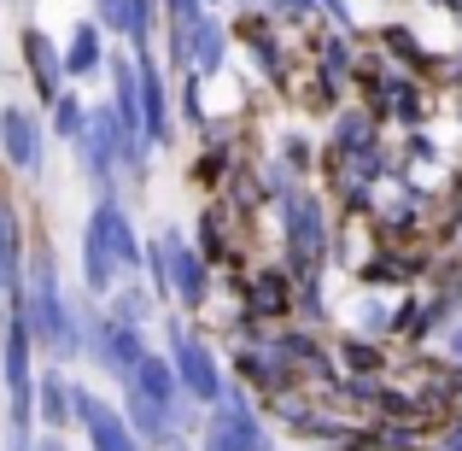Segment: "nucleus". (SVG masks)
<instances>
[{
  "label": "nucleus",
  "mask_w": 462,
  "mask_h": 451,
  "mask_svg": "<svg viewBox=\"0 0 462 451\" xmlns=\"http://www.w3.org/2000/svg\"><path fill=\"white\" fill-rule=\"evenodd\" d=\"M141 247H135V229H129L124 205L117 200H100L88 217V235H82V270H88V287L106 294L112 287V270L117 264H135Z\"/></svg>",
  "instance_id": "f257e3e1"
},
{
  "label": "nucleus",
  "mask_w": 462,
  "mask_h": 451,
  "mask_svg": "<svg viewBox=\"0 0 462 451\" xmlns=\"http://www.w3.org/2000/svg\"><path fill=\"white\" fill-rule=\"evenodd\" d=\"M94 352H100V358L112 363L117 375H129V370L141 363V334H135V323H112V328H100Z\"/></svg>",
  "instance_id": "9d476101"
},
{
  "label": "nucleus",
  "mask_w": 462,
  "mask_h": 451,
  "mask_svg": "<svg viewBox=\"0 0 462 451\" xmlns=\"http://www.w3.org/2000/svg\"><path fill=\"white\" fill-rule=\"evenodd\" d=\"M100 65V30L94 23H77L70 30V47H65V70H94Z\"/></svg>",
  "instance_id": "dca6fc26"
},
{
  "label": "nucleus",
  "mask_w": 462,
  "mask_h": 451,
  "mask_svg": "<svg viewBox=\"0 0 462 451\" xmlns=\"http://www.w3.org/2000/svg\"><path fill=\"white\" fill-rule=\"evenodd\" d=\"M135 77H141V124H147L152 141H164V82H158L152 65H141Z\"/></svg>",
  "instance_id": "4468645a"
},
{
  "label": "nucleus",
  "mask_w": 462,
  "mask_h": 451,
  "mask_svg": "<svg viewBox=\"0 0 462 451\" xmlns=\"http://www.w3.org/2000/svg\"><path fill=\"white\" fill-rule=\"evenodd\" d=\"M176 370H170V363L164 358H147V352H141V363H135V393H147L152 399V405H176Z\"/></svg>",
  "instance_id": "f8f14e48"
},
{
  "label": "nucleus",
  "mask_w": 462,
  "mask_h": 451,
  "mask_svg": "<svg viewBox=\"0 0 462 451\" xmlns=\"http://www.w3.org/2000/svg\"><path fill=\"white\" fill-rule=\"evenodd\" d=\"M35 393H42V410H47V422H65V381H59V375H47L42 387H35Z\"/></svg>",
  "instance_id": "f3484780"
},
{
  "label": "nucleus",
  "mask_w": 462,
  "mask_h": 451,
  "mask_svg": "<svg viewBox=\"0 0 462 451\" xmlns=\"http://www.w3.org/2000/svg\"><path fill=\"white\" fill-rule=\"evenodd\" d=\"M70 405H77V417H82V428H88V440L94 451H141L135 440H129V428H124V417H117L112 405H100L94 393H70Z\"/></svg>",
  "instance_id": "39448f33"
},
{
  "label": "nucleus",
  "mask_w": 462,
  "mask_h": 451,
  "mask_svg": "<svg viewBox=\"0 0 462 451\" xmlns=\"http://www.w3.org/2000/svg\"><path fill=\"white\" fill-rule=\"evenodd\" d=\"M181 35H188V53H193V65H199V70L223 65V30H217L211 18H199L193 30H181Z\"/></svg>",
  "instance_id": "2eb2a0df"
},
{
  "label": "nucleus",
  "mask_w": 462,
  "mask_h": 451,
  "mask_svg": "<svg viewBox=\"0 0 462 451\" xmlns=\"http://www.w3.org/2000/svg\"><path fill=\"white\" fill-rule=\"evenodd\" d=\"M30 294L35 299H30V311H23L30 328L59 352V358H70L82 340H77V328H70V311H65V294H59V282H53V258H47V252L35 258V287H30Z\"/></svg>",
  "instance_id": "f03ea898"
},
{
  "label": "nucleus",
  "mask_w": 462,
  "mask_h": 451,
  "mask_svg": "<svg viewBox=\"0 0 462 451\" xmlns=\"http://www.w3.org/2000/svg\"><path fill=\"white\" fill-rule=\"evenodd\" d=\"M282 6H287V18H305V12H310V0H282Z\"/></svg>",
  "instance_id": "aec40b11"
},
{
  "label": "nucleus",
  "mask_w": 462,
  "mask_h": 451,
  "mask_svg": "<svg viewBox=\"0 0 462 451\" xmlns=\"http://www.w3.org/2000/svg\"><path fill=\"white\" fill-rule=\"evenodd\" d=\"M164 276L181 287V299H188V305H199V299H205V264L193 258V252L181 247L176 235H164Z\"/></svg>",
  "instance_id": "1a4fd4ad"
},
{
  "label": "nucleus",
  "mask_w": 462,
  "mask_h": 451,
  "mask_svg": "<svg viewBox=\"0 0 462 451\" xmlns=\"http://www.w3.org/2000/svg\"><path fill=\"white\" fill-rule=\"evenodd\" d=\"M53 106H59V136H65V141H77L82 129H88V117H82V106H77V100H53Z\"/></svg>",
  "instance_id": "a211bd4d"
},
{
  "label": "nucleus",
  "mask_w": 462,
  "mask_h": 451,
  "mask_svg": "<svg viewBox=\"0 0 462 451\" xmlns=\"http://www.w3.org/2000/svg\"><path fill=\"white\" fill-rule=\"evenodd\" d=\"M23 53H30V77L42 82V94L59 100V70H65V59L53 53V42H47L42 30H30V35H23Z\"/></svg>",
  "instance_id": "9b49d317"
},
{
  "label": "nucleus",
  "mask_w": 462,
  "mask_h": 451,
  "mask_svg": "<svg viewBox=\"0 0 462 451\" xmlns=\"http://www.w3.org/2000/svg\"><path fill=\"white\" fill-rule=\"evenodd\" d=\"M170 12H176V23L181 30H193V23H199V0H164Z\"/></svg>",
  "instance_id": "6ab92c4d"
},
{
  "label": "nucleus",
  "mask_w": 462,
  "mask_h": 451,
  "mask_svg": "<svg viewBox=\"0 0 462 451\" xmlns=\"http://www.w3.org/2000/svg\"><path fill=\"white\" fill-rule=\"evenodd\" d=\"M176 381L188 387L193 399H223V375H217V363H211V352L199 346V340H188V334H176Z\"/></svg>",
  "instance_id": "423d86ee"
},
{
  "label": "nucleus",
  "mask_w": 462,
  "mask_h": 451,
  "mask_svg": "<svg viewBox=\"0 0 462 451\" xmlns=\"http://www.w3.org/2000/svg\"><path fill=\"white\" fill-rule=\"evenodd\" d=\"M282 223H287V247H293V258L310 264L322 258V211H316V200L310 193H287L282 200Z\"/></svg>",
  "instance_id": "20e7f679"
},
{
  "label": "nucleus",
  "mask_w": 462,
  "mask_h": 451,
  "mask_svg": "<svg viewBox=\"0 0 462 451\" xmlns=\"http://www.w3.org/2000/svg\"><path fill=\"white\" fill-rule=\"evenodd\" d=\"M0 294H12V305L23 294V235H18V211L6 200H0Z\"/></svg>",
  "instance_id": "6e6552de"
},
{
  "label": "nucleus",
  "mask_w": 462,
  "mask_h": 451,
  "mask_svg": "<svg viewBox=\"0 0 462 451\" xmlns=\"http://www.w3.org/2000/svg\"><path fill=\"white\" fill-rule=\"evenodd\" d=\"M205 451H270V446H263L258 417H252L246 399L228 393V387H223V410H217L211 428H205Z\"/></svg>",
  "instance_id": "7ed1b4c3"
},
{
  "label": "nucleus",
  "mask_w": 462,
  "mask_h": 451,
  "mask_svg": "<svg viewBox=\"0 0 462 451\" xmlns=\"http://www.w3.org/2000/svg\"><path fill=\"white\" fill-rule=\"evenodd\" d=\"M0 147H6V158L18 170H42V129H35V117L23 106L0 112Z\"/></svg>",
  "instance_id": "0eeeda50"
},
{
  "label": "nucleus",
  "mask_w": 462,
  "mask_h": 451,
  "mask_svg": "<svg viewBox=\"0 0 462 451\" xmlns=\"http://www.w3.org/2000/svg\"><path fill=\"white\" fill-rule=\"evenodd\" d=\"M129 422H135V434L141 440H152V446H164L170 440V417H164V405H152L147 393H135L129 387Z\"/></svg>",
  "instance_id": "ddd939ff"
},
{
  "label": "nucleus",
  "mask_w": 462,
  "mask_h": 451,
  "mask_svg": "<svg viewBox=\"0 0 462 451\" xmlns=\"http://www.w3.org/2000/svg\"><path fill=\"white\" fill-rule=\"evenodd\" d=\"M35 451H65V446H59V440H42V446H35Z\"/></svg>",
  "instance_id": "412c9836"
}]
</instances>
